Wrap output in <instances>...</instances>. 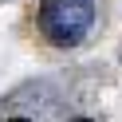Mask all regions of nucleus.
<instances>
[{"label":"nucleus","mask_w":122,"mask_h":122,"mask_svg":"<svg viewBox=\"0 0 122 122\" xmlns=\"http://www.w3.org/2000/svg\"><path fill=\"white\" fill-rule=\"evenodd\" d=\"M98 4L102 0H40L36 4V32L47 47L71 51L87 43V36L98 24Z\"/></svg>","instance_id":"nucleus-1"},{"label":"nucleus","mask_w":122,"mask_h":122,"mask_svg":"<svg viewBox=\"0 0 122 122\" xmlns=\"http://www.w3.org/2000/svg\"><path fill=\"white\" fill-rule=\"evenodd\" d=\"M4 122H36V118H28V114H12V118H4Z\"/></svg>","instance_id":"nucleus-2"},{"label":"nucleus","mask_w":122,"mask_h":122,"mask_svg":"<svg viewBox=\"0 0 122 122\" xmlns=\"http://www.w3.org/2000/svg\"><path fill=\"white\" fill-rule=\"evenodd\" d=\"M71 122H95V118H71Z\"/></svg>","instance_id":"nucleus-3"}]
</instances>
